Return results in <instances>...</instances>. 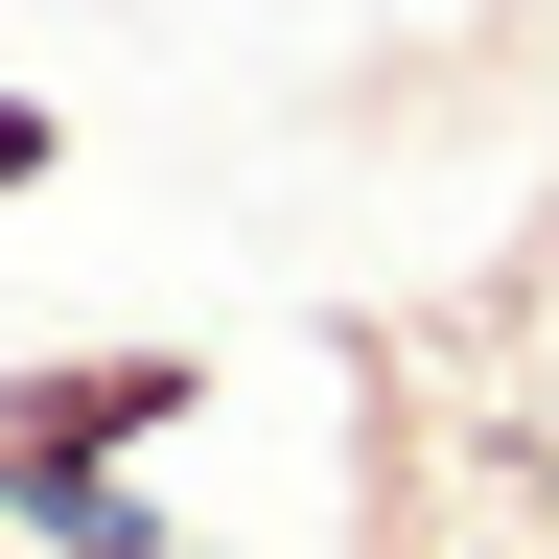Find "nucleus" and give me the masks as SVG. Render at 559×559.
<instances>
[{"mask_svg":"<svg viewBox=\"0 0 559 559\" xmlns=\"http://www.w3.org/2000/svg\"><path fill=\"white\" fill-rule=\"evenodd\" d=\"M210 419V349H24L0 373V489H70V466H140Z\"/></svg>","mask_w":559,"mask_h":559,"instance_id":"obj_1","label":"nucleus"},{"mask_svg":"<svg viewBox=\"0 0 559 559\" xmlns=\"http://www.w3.org/2000/svg\"><path fill=\"white\" fill-rule=\"evenodd\" d=\"M0 513H24V559H187V513L140 466H70V489H0Z\"/></svg>","mask_w":559,"mask_h":559,"instance_id":"obj_2","label":"nucleus"},{"mask_svg":"<svg viewBox=\"0 0 559 559\" xmlns=\"http://www.w3.org/2000/svg\"><path fill=\"white\" fill-rule=\"evenodd\" d=\"M47 187H70V117L24 94V70H0V210H47Z\"/></svg>","mask_w":559,"mask_h":559,"instance_id":"obj_3","label":"nucleus"},{"mask_svg":"<svg viewBox=\"0 0 559 559\" xmlns=\"http://www.w3.org/2000/svg\"><path fill=\"white\" fill-rule=\"evenodd\" d=\"M0 559H24V513H0Z\"/></svg>","mask_w":559,"mask_h":559,"instance_id":"obj_4","label":"nucleus"}]
</instances>
